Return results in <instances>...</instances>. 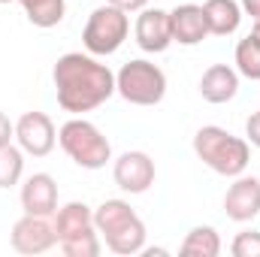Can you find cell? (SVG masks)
<instances>
[{
  "instance_id": "83f0119b",
  "label": "cell",
  "mask_w": 260,
  "mask_h": 257,
  "mask_svg": "<svg viewBox=\"0 0 260 257\" xmlns=\"http://www.w3.org/2000/svg\"><path fill=\"white\" fill-rule=\"evenodd\" d=\"M0 3H9V0H0Z\"/></svg>"
},
{
  "instance_id": "cb8c5ba5",
  "label": "cell",
  "mask_w": 260,
  "mask_h": 257,
  "mask_svg": "<svg viewBox=\"0 0 260 257\" xmlns=\"http://www.w3.org/2000/svg\"><path fill=\"white\" fill-rule=\"evenodd\" d=\"M12 136H15V124L0 112V148H3V145H9V142H12Z\"/></svg>"
},
{
  "instance_id": "8992f818",
  "label": "cell",
  "mask_w": 260,
  "mask_h": 257,
  "mask_svg": "<svg viewBox=\"0 0 260 257\" xmlns=\"http://www.w3.org/2000/svg\"><path fill=\"white\" fill-rule=\"evenodd\" d=\"M115 91L133 106H154L167 94V76L157 64L127 61L115 76Z\"/></svg>"
},
{
  "instance_id": "7c38bea8",
  "label": "cell",
  "mask_w": 260,
  "mask_h": 257,
  "mask_svg": "<svg viewBox=\"0 0 260 257\" xmlns=\"http://www.w3.org/2000/svg\"><path fill=\"white\" fill-rule=\"evenodd\" d=\"M224 212L230 221H251L260 212V179L236 176V182L224 197Z\"/></svg>"
},
{
  "instance_id": "5bb4252c",
  "label": "cell",
  "mask_w": 260,
  "mask_h": 257,
  "mask_svg": "<svg viewBox=\"0 0 260 257\" xmlns=\"http://www.w3.org/2000/svg\"><path fill=\"white\" fill-rule=\"evenodd\" d=\"M200 94H203L206 103H215V106L230 103L239 94V73L227 64L209 67L200 79Z\"/></svg>"
},
{
  "instance_id": "5b68a950",
  "label": "cell",
  "mask_w": 260,
  "mask_h": 257,
  "mask_svg": "<svg viewBox=\"0 0 260 257\" xmlns=\"http://www.w3.org/2000/svg\"><path fill=\"white\" fill-rule=\"evenodd\" d=\"M130 34V21H127V12H121L118 6L106 3V6H97L91 15H88V24L82 30V43L91 55H115L124 40Z\"/></svg>"
},
{
  "instance_id": "3957f363",
  "label": "cell",
  "mask_w": 260,
  "mask_h": 257,
  "mask_svg": "<svg viewBox=\"0 0 260 257\" xmlns=\"http://www.w3.org/2000/svg\"><path fill=\"white\" fill-rule=\"evenodd\" d=\"M194 151L209 170H215L218 176H227V179L242 176L251 160V148L242 136H233L230 130L215 127V124L197 130Z\"/></svg>"
},
{
  "instance_id": "7402d4cb",
  "label": "cell",
  "mask_w": 260,
  "mask_h": 257,
  "mask_svg": "<svg viewBox=\"0 0 260 257\" xmlns=\"http://www.w3.org/2000/svg\"><path fill=\"white\" fill-rule=\"evenodd\" d=\"M230 251H233V257H260V233L257 230H242V233H236Z\"/></svg>"
},
{
  "instance_id": "8fae6325",
  "label": "cell",
  "mask_w": 260,
  "mask_h": 257,
  "mask_svg": "<svg viewBox=\"0 0 260 257\" xmlns=\"http://www.w3.org/2000/svg\"><path fill=\"white\" fill-rule=\"evenodd\" d=\"M21 209L24 215H43V218H52L58 212V185L49 173H34L21 185Z\"/></svg>"
},
{
  "instance_id": "ba28073f",
  "label": "cell",
  "mask_w": 260,
  "mask_h": 257,
  "mask_svg": "<svg viewBox=\"0 0 260 257\" xmlns=\"http://www.w3.org/2000/svg\"><path fill=\"white\" fill-rule=\"evenodd\" d=\"M15 139H18V148L24 154L46 157L55 148L58 133H55V124H52V118L46 112H24L15 121Z\"/></svg>"
},
{
  "instance_id": "d6986e66",
  "label": "cell",
  "mask_w": 260,
  "mask_h": 257,
  "mask_svg": "<svg viewBox=\"0 0 260 257\" xmlns=\"http://www.w3.org/2000/svg\"><path fill=\"white\" fill-rule=\"evenodd\" d=\"M236 73H242L251 82H260V43L251 34L236 46Z\"/></svg>"
},
{
  "instance_id": "9c48e42d",
  "label": "cell",
  "mask_w": 260,
  "mask_h": 257,
  "mask_svg": "<svg viewBox=\"0 0 260 257\" xmlns=\"http://www.w3.org/2000/svg\"><path fill=\"white\" fill-rule=\"evenodd\" d=\"M112 179L124 194H145L154 185V160L145 151H124L112 167Z\"/></svg>"
},
{
  "instance_id": "30bf717a",
  "label": "cell",
  "mask_w": 260,
  "mask_h": 257,
  "mask_svg": "<svg viewBox=\"0 0 260 257\" xmlns=\"http://www.w3.org/2000/svg\"><path fill=\"white\" fill-rule=\"evenodd\" d=\"M136 43L142 52H167L173 43V24H170V12L164 9H142V15L136 18Z\"/></svg>"
},
{
  "instance_id": "603a6c76",
  "label": "cell",
  "mask_w": 260,
  "mask_h": 257,
  "mask_svg": "<svg viewBox=\"0 0 260 257\" xmlns=\"http://www.w3.org/2000/svg\"><path fill=\"white\" fill-rule=\"evenodd\" d=\"M245 136H248L251 145H257L260 148V112H254V115L245 121Z\"/></svg>"
},
{
  "instance_id": "ac0fdd59",
  "label": "cell",
  "mask_w": 260,
  "mask_h": 257,
  "mask_svg": "<svg viewBox=\"0 0 260 257\" xmlns=\"http://www.w3.org/2000/svg\"><path fill=\"white\" fill-rule=\"evenodd\" d=\"M18 3L24 6V15L34 27H55L67 12L64 0H18Z\"/></svg>"
},
{
  "instance_id": "4fadbf2b",
  "label": "cell",
  "mask_w": 260,
  "mask_h": 257,
  "mask_svg": "<svg viewBox=\"0 0 260 257\" xmlns=\"http://www.w3.org/2000/svg\"><path fill=\"white\" fill-rule=\"evenodd\" d=\"M170 24H173V43L182 46H197L209 37V24H206V12L197 3H182L170 12Z\"/></svg>"
},
{
  "instance_id": "ffe728a7",
  "label": "cell",
  "mask_w": 260,
  "mask_h": 257,
  "mask_svg": "<svg viewBox=\"0 0 260 257\" xmlns=\"http://www.w3.org/2000/svg\"><path fill=\"white\" fill-rule=\"evenodd\" d=\"M21 173H24V151L15 148L12 142L3 145V148H0V188L18 185Z\"/></svg>"
},
{
  "instance_id": "e0dca14e",
  "label": "cell",
  "mask_w": 260,
  "mask_h": 257,
  "mask_svg": "<svg viewBox=\"0 0 260 257\" xmlns=\"http://www.w3.org/2000/svg\"><path fill=\"white\" fill-rule=\"evenodd\" d=\"M179 251L185 257H218L221 254V236L215 227H194L185 236Z\"/></svg>"
},
{
  "instance_id": "d4e9b609",
  "label": "cell",
  "mask_w": 260,
  "mask_h": 257,
  "mask_svg": "<svg viewBox=\"0 0 260 257\" xmlns=\"http://www.w3.org/2000/svg\"><path fill=\"white\" fill-rule=\"evenodd\" d=\"M106 3L118 6L121 12H139V9H145V6H148V0H106Z\"/></svg>"
},
{
  "instance_id": "4316f807",
  "label": "cell",
  "mask_w": 260,
  "mask_h": 257,
  "mask_svg": "<svg viewBox=\"0 0 260 257\" xmlns=\"http://www.w3.org/2000/svg\"><path fill=\"white\" fill-rule=\"evenodd\" d=\"M251 37H254V40H257V43H260V18H257V21H254V30H251Z\"/></svg>"
},
{
  "instance_id": "44dd1931",
  "label": "cell",
  "mask_w": 260,
  "mask_h": 257,
  "mask_svg": "<svg viewBox=\"0 0 260 257\" xmlns=\"http://www.w3.org/2000/svg\"><path fill=\"white\" fill-rule=\"evenodd\" d=\"M61 251L67 257H97L100 254V239H97V230L91 233H82V236H73V239H64L58 242Z\"/></svg>"
},
{
  "instance_id": "2e32d148",
  "label": "cell",
  "mask_w": 260,
  "mask_h": 257,
  "mask_svg": "<svg viewBox=\"0 0 260 257\" xmlns=\"http://www.w3.org/2000/svg\"><path fill=\"white\" fill-rule=\"evenodd\" d=\"M203 12H206L209 34H215V37L236 34V27L242 21V6L236 0H206L203 3Z\"/></svg>"
},
{
  "instance_id": "52a82bcc",
  "label": "cell",
  "mask_w": 260,
  "mask_h": 257,
  "mask_svg": "<svg viewBox=\"0 0 260 257\" xmlns=\"http://www.w3.org/2000/svg\"><path fill=\"white\" fill-rule=\"evenodd\" d=\"M9 242L18 254H43L49 251L52 245H58V233H55V224L43 215H24L12 224V233H9Z\"/></svg>"
},
{
  "instance_id": "7a4b0ae2",
  "label": "cell",
  "mask_w": 260,
  "mask_h": 257,
  "mask_svg": "<svg viewBox=\"0 0 260 257\" xmlns=\"http://www.w3.org/2000/svg\"><path fill=\"white\" fill-rule=\"evenodd\" d=\"M94 227L97 233H103L106 248L112 254L130 257L142 254L145 248V224L124 200H103L94 209Z\"/></svg>"
},
{
  "instance_id": "6da1fadb",
  "label": "cell",
  "mask_w": 260,
  "mask_h": 257,
  "mask_svg": "<svg viewBox=\"0 0 260 257\" xmlns=\"http://www.w3.org/2000/svg\"><path fill=\"white\" fill-rule=\"evenodd\" d=\"M52 76H55L61 109L73 115L91 112L115 94V73L82 52H70L64 58H58Z\"/></svg>"
},
{
  "instance_id": "484cf974",
  "label": "cell",
  "mask_w": 260,
  "mask_h": 257,
  "mask_svg": "<svg viewBox=\"0 0 260 257\" xmlns=\"http://www.w3.org/2000/svg\"><path fill=\"white\" fill-rule=\"evenodd\" d=\"M239 6H242V12H248V15H251L254 21L260 18V0H242Z\"/></svg>"
},
{
  "instance_id": "9a60e30c",
  "label": "cell",
  "mask_w": 260,
  "mask_h": 257,
  "mask_svg": "<svg viewBox=\"0 0 260 257\" xmlns=\"http://www.w3.org/2000/svg\"><path fill=\"white\" fill-rule=\"evenodd\" d=\"M52 224H55L58 242L97 230V227H94V212H91V206H85V203H79V200H73V203L61 206V209L55 212V221H52Z\"/></svg>"
},
{
  "instance_id": "277c9868",
  "label": "cell",
  "mask_w": 260,
  "mask_h": 257,
  "mask_svg": "<svg viewBox=\"0 0 260 257\" xmlns=\"http://www.w3.org/2000/svg\"><path fill=\"white\" fill-rule=\"evenodd\" d=\"M58 142L67 151L73 164L82 170H103L112 160V145L109 139L85 118H70L64 127L58 130Z\"/></svg>"
}]
</instances>
